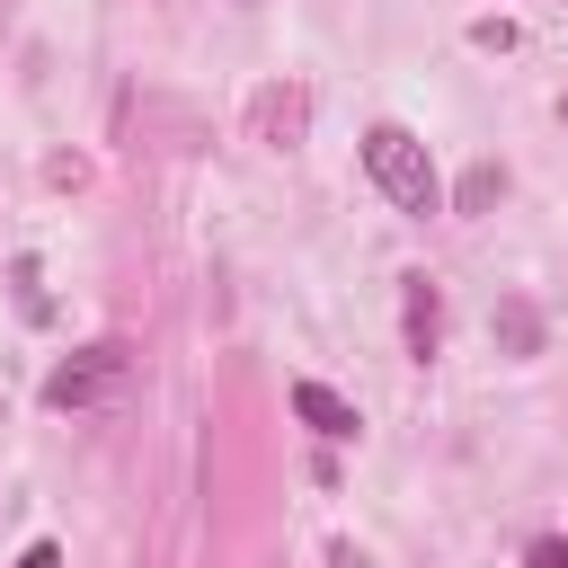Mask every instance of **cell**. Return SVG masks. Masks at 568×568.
Here are the masks:
<instances>
[{"label":"cell","mask_w":568,"mask_h":568,"mask_svg":"<svg viewBox=\"0 0 568 568\" xmlns=\"http://www.w3.org/2000/svg\"><path fill=\"white\" fill-rule=\"evenodd\" d=\"M364 169H373V186H382L399 213H435V204H444L435 160H426V142H417L408 124H373V133H364Z\"/></svg>","instance_id":"1"},{"label":"cell","mask_w":568,"mask_h":568,"mask_svg":"<svg viewBox=\"0 0 568 568\" xmlns=\"http://www.w3.org/2000/svg\"><path fill=\"white\" fill-rule=\"evenodd\" d=\"M124 390V346H80L71 364L44 373V408H98Z\"/></svg>","instance_id":"2"},{"label":"cell","mask_w":568,"mask_h":568,"mask_svg":"<svg viewBox=\"0 0 568 568\" xmlns=\"http://www.w3.org/2000/svg\"><path fill=\"white\" fill-rule=\"evenodd\" d=\"M399 328H408V355L435 364V346H444V293L426 275H399Z\"/></svg>","instance_id":"3"},{"label":"cell","mask_w":568,"mask_h":568,"mask_svg":"<svg viewBox=\"0 0 568 568\" xmlns=\"http://www.w3.org/2000/svg\"><path fill=\"white\" fill-rule=\"evenodd\" d=\"M293 417H302V426H311L320 444H346V435L364 426V417H355V408H346V399H337L328 382H293Z\"/></svg>","instance_id":"4"},{"label":"cell","mask_w":568,"mask_h":568,"mask_svg":"<svg viewBox=\"0 0 568 568\" xmlns=\"http://www.w3.org/2000/svg\"><path fill=\"white\" fill-rule=\"evenodd\" d=\"M257 133L284 151V142L302 133V89H266V98H257Z\"/></svg>","instance_id":"5"},{"label":"cell","mask_w":568,"mask_h":568,"mask_svg":"<svg viewBox=\"0 0 568 568\" xmlns=\"http://www.w3.org/2000/svg\"><path fill=\"white\" fill-rule=\"evenodd\" d=\"M497 195H506V169H497V160H479V169L462 178V195H453V213H488Z\"/></svg>","instance_id":"6"},{"label":"cell","mask_w":568,"mask_h":568,"mask_svg":"<svg viewBox=\"0 0 568 568\" xmlns=\"http://www.w3.org/2000/svg\"><path fill=\"white\" fill-rule=\"evenodd\" d=\"M497 328H506V346H515V355H532V346H541V320H532V302H506V311H497Z\"/></svg>","instance_id":"7"},{"label":"cell","mask_w":568,"mask_h":568,"mask_svg":"<svg viewBox=\"0 0 568 568\" xmlns=\"http://www.w3.org/2000/svg\"><path fill=\"white\" fill-rule=\"evenodd\" d=\"M524 568H568V541H559V532H541V541L524 550Z\"/></svg>","instance_id":"8"},{"label":"cell","mask_w":568,"mask_h":568,"mask_svg":"<svg viewBox=\"0 0 568 568\" xmlns=\"http://www.w3.org/2000/svg\"><path fill=\"white\" fill-rule=\"evenodd\" d=\"M470 44H488V53H506V44H515V27H506V18H479V27H470Z\"/></svg>","instance_id":"9"},{"label":"cell","mask_w":568,"mask_h":568,"mask_svg":"<svg viewBox=\"0 0 568 568\" xmlns=\"http://www.w3.org/2000/svg\"><path fill=\"white\" fill-rule=\"evenodd\" d=\"M18 568H62V550H53V541H27V550H18Z\"/></svg>","instance_id":"10"}]
</instances>
